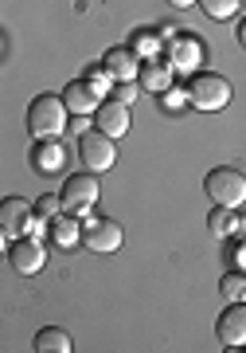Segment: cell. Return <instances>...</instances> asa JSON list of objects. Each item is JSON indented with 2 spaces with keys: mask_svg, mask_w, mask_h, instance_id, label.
I'll use <instances>...</instances> for the list:
<instances>
[{
  "mask_svg": "<svg viewBox=\"0 0 246 353\" xmlns=\"http://www.w3.org/2000/svg\"><path fill=\"white\" fill-rule=\"evenodd\" d=\"M234 36H238V43H243V48H246V16H243V24L234 28Z\"/></svg>",
  "mask_w": 246,
  "mask_h": 353,
  "instance_id": "obj_24",
  "label": "cell"
},
{
  "mask_svg": "<svg viewBox=\"0 0 246 353\" xmlns=\"http://www.w3.org/2000/svg\"><path fill=\"white\" fill-rule=\"evenodd\" d=\"M196 4L211 16V20H231V16L238 12V4H243V0H196Z\"/></svg>",
  "mask_w": 246,
  "mask_h": 353,
  "instance_id": "obj_17",
  "label": "cell"
},
{
  "mask_svg": "<svg viewBox=\"0 0 246 353\" xmlns=\"http://www.w3.org/2000/svg\"><path fill=\"white\" fill-rule=\"evenodd\" d=\"M208 220H211V236H219V240L234 232V212H231V208H223V204L208 216Z\"/></svg>",
  "mask_w": 246,
  "mask_h": 353,
  "instance_id": "obj_19",
  "label": "cell"
},
{
  "mask_svg": "<svg viewBox=\"0 0 246 353\" xmlns=\"http://www.w3.org/2000/svg\"><path fill=\"white\" fill-rule=\"evenodd\" d=\"M133 51H141V55H153V51H157V36H148V28H141V32H137L133 36Z\"/></svg>",
  "mask_w": 246,
  "mask_h": 353,
  "instance_id": "obj_21",
  "label": "cell"
},
{
  "mask_svg": "<svg viewBox=\"0 0 246 353\" xmlns=\"http://www.w3.org/2000/svg\"><path fill=\"white\" fill-rule=\"evenodd\" d=\"M67 102L63 94H36L32 106H27V130L36 134V138H59L63 130H67Z\"/></svg>",
  "mask_w": 246,
  "mask_h": 353,
  "instance_id": "obj_1",
  "label": "cell"
},
{
  "mask_svg": "<svg viewBox=\"0 0 246 353\" xmlns=\"http://www.w3.org/2000/svg\"><path fill=\"white\" fill-rule=\"evenodd\" d=\"M32 350H36V353H71L74 341H71V334H67V330L43 326V330L36 334V341H32Z\"/></svg>",
  "mask_w": 246,
  "mask_h": 353,
  "instance_id": "obj_16",
  "label": "cell"
},
{
  "mask_svg": "<svg viewBox=\"0 0 246 353\" xmlns=\"http://www.w3.org/2000/svg\"><path fill=\"white\" fill-rule=\"evenodd\" d=\"M172 8H188V4H196V0H168Z\"/></svg>",
  "mask_w": 246,
  "mask_h": 353,
  "instance_id": "obj_25",
  "label": "cell"
},
{
  "mask_svg": "<svg viewBox=\"0 0 246 353\" xmlns=\"http://www.w3.org/2000/svg\"><path fill=\"white\" fill-rule=\"evenodd\" d=\"M94 126L102 130V134H110V138H122L125 130H129V106L118 99L102 102L98 110H94Z\"/></svg>",
  "mask_w": 246,
  "mask_h": 353,
  "instance_id": "obj_12",
  "label": "cell"
},
{
  "mask_svg": "<svg viewBox=\"0 0 246 353\" xmlns=\"http://www.w3.org/2000/svg\"><path fill=\"white\" fill-rule=\"evenodd\" d=\"M223 299L227 303H246V275L243 271H231L223 279Z\"/></svg>",
  "mask_w": 246,
  "mask_h": 353,
  "instance_id": "obj_18",
  "label": "cell"
},
{
  "mask_svg": "<svg viewBox=\"0 0 246 353\" xmlns=\"http://www.w3.org/2000/svg\"><path fill=\"white\" fill-rule=\"evenodd\" d=\"M184 94L196 110H223L231 102V83L223 75H215V71H196V75L188 79Z\"/></svg>",
  "mask_w": 246,
  "mask_h": 353,
  "instance_id": "obj_2",
  "label": "cell"
},
{
  "mask_svg": "<svg viewBox=\"0 0 246 353\" xmlns=\"http://www.w3.org/2000/svg\"><path fill=\"white\" fill-rule=\"evenodd\" d=\"M141 87L160 94V90H168V79H172V63H164V59H145L141 63Z\"/></svg>",
  "mask_w": 246,
  "mask_h": 353,
  "instance_id": "obj_15",
  "label": "cell"
},
{
  "mask_svg": "<svg viewBox=\"0 0 246 353\" xmlns=\"http://www.w3.org/2000/svg\"><path fill=\"white\" fill-rule=\"evenodd\" d=\"M36 204H27L24 196H8V201L0 204V232H4V240H24L32 236V224H36Z\"/></svg>",
  "mask_w": 246,
  "mask_h": 353,
  "instance_id": "obj_4",
  "label": "cell"
},
{
  "mask_svg": "<svg viewBox=\"0 0 246 353\" xmlns=\"http://www.w3.org/2000/svg\"><path fill=\"white\" fill-rule=\"evenodd\" d=\"M98 94H102V90L90 87L87 79H74V83H67V90H63V102H67V110H71V114L87 118L90 110H98V106H102Z\"/></svg>",
  "mask_w": 246,
  "mask_h": 353,
  "instance_id": "obj_11",
  "label": "cell"
},
{
  "mask_svg": "<svg viewBox=\"0 0 246 353\" xmlns=\"http://www.w3.org/2000/svg\"><path fill=\"white\" fill-rule=\"evenodd\" d=\"M47 240L59 248H74V243H82V224L74 220V212L67 216V208H63L55 220H47Z\"/></svg>",
  "mask_w": 246,
  "mask_h": 353,
  "instance_id": "obj_14",
  "label": "cell"
},
{
  "mask_svg": "<svg viewBox=\"0 0 246 353\" xmlns=\"http://www.w3.org/2000/svg\"><path fill=\"white\" fill-rule=\"evenodd\" d=\"M90 83V87H98V90H106V83H110V71H106V67H94V71H87V75H82Z\"/></svg>",
  "mask_w": 246,
  "mask_h": 353,
  "instance_id": "obj_22",
  "label": "cell"
},
{
  "mask_svg": "<svg viewBox=\"0 0 246 353\" xmlns=\"http://www.w3.org/2000/svg\"><path fill=\"white\" fill-rule=\"evenodd\" d=\"M63 208L74 216H87L90 208H94V201H98V181H94V173H74L67 176V185H63Z\"/></svg>",
  "mask_w": 246,
  "mask_h": 353,
  "instance_id": "obj_7",
  "label": "cell"
},
{
  "mask_svg": "<svg viewBox=\"0 0 246 353\" xmlns=\"http://www.w3.org/2000/svg\"><path fill=\"white\" fill-rule=\"evenodd\" d=\"M243 8H246V0H243Z\"/></svg>",
  "mask_w": 246,
  "mask_h": 353,
  "instance_id": "obj_26",
  "label": "cell"
},
{
  "mask_svg": "<svg viewBox=\"0 0 246 353\" xmlns=\"http://www.w3.org/2000/svg\"><path fill=\"white\" fill-rule=\"evenodd\" d=\"M215 338L223 350H243L246 345V303H231L215 322Z\"/></svg>",
  "mask_w": 246,
  "mask_h": 353,
  "instance_id": "obj_8",
  "label": "cell"
},
{
  "mask_svg": "<svg viewBox=\"0 0 246 353\" xmlns=\"http://www.w3.org/2000/svg\"><path fill=\"white\" fill-rule=\"evenodd\" d=\"M63 165H67V150H63L55 138H39L36 150H32V169L51 176V173H59Z\"/></svg>",
  "mask_w": 246,
  "mask_h": 353,
  "instance_id": "obj_13",
  "label": "cell"
},
{
  "mask_svg": "<svg viewBox=\"0 0 246 353\" xmlns=\"http://www.w3.org/2000/svg\"><path fill=\"white\" fill-rule=\"evenodd\" d=\"M82 243H87V252L110 255V252L122 248V228H118V220H110V216H87V220H82Z\"/></svg>",
  "mask_w": 246,
  "mask_h": 353,
  "instance_id": "obj_6",
  "label": "cell"
},
{
  "mask_svg": "<svg viewBox=\"0 0 246 353\" xmlns=\"http://www.w3.org/2000/svg\"><path fill=\"white\" fill-rule=\"evenodd\" d=\"M78 157H82V165H87L90 173H102V169H110L118 161V145H113L110 134L87 130V134H78Z\"/></svg>",
  "mask_w": 246,
  "mask_h": 353,
  "instance_id": "obj_5",
  "label": "cell"
},
{
  "mask_svg": "<svg viewBox=\"0 0 246 353\" xmlns=\"http://www.w3.org/2000/svg\"><path fill=\"white\" fill-rule=\"evenodd\" d=\"M203 189H208V196L215 204L238 208V204L246 201V176L238 173V169H231V165H219V169H211V173L203 176Z\"/></svg>",
  "mask_w": 246,
  "mask_h": 353,
  "instance_id": "obj_3",
  "label": "cell"
},
{
  "mask_svg": "<svg viewBox=\"0 0 246 353\" xmlns=\"http://www.w3.org/2000/svg\"><path fill=\"white\" fill-rule=\"evenodd\" d=\"M113 94H118V102H125V106H129V102L137 99V87H133V79H129V83H113Z\"/></svg>",
  "mask_w": 246,
  "mask_h": 353,
  "instance_id": "obj_23",
  "label": "cell"
},
{
  "mask_svg": "<svg viewBox=\"0 0 246 353\" xmlns=\"http://www.w3.org/2000/svg\"><path fill=\"white\" fill-rule=\"evenodd\" d=\"M102 67L110 71L113 83H129V79L141 75V59H137L133 48H110L106 55H102Z\"/></svg>",
  "mask_w": 246,
  "mask_h": 353,
  "instance_id": "obj_10",
  "label": "cell"
},
{
  "mask_svg": "<svg viewBox=\"0 0 246 353\" xmlns=\"http://www.w3.org/2000/svg\"><path fill=\"white\" fill-rule=\"evenodd\" d=\"M36 212H39V220H55V216L63 212V196H55V192L39 196V201H36Z\"/></svg>",
  "mask_w": 246,
  "mask_h": 353,
  "instance_id": "obj_20",
  "label": "cell"
},
{
  "mask_svg": "<svg viewBox=\"0 0 246 353\" xmlns=\"http://www.w3.org/2000/svg\"><path fill=\"white\" fill-rule=\"evenodd\" d=\"M43 259H47V252H43L32 236L12 240V248H8V263H12L16 275H36L39 267H43Z\"/></svg>",
  "mask_w": 246,
  "mask_h": 353,
  "instance_id": "obj_9",
  "label": "cell"
}]
</instances>
